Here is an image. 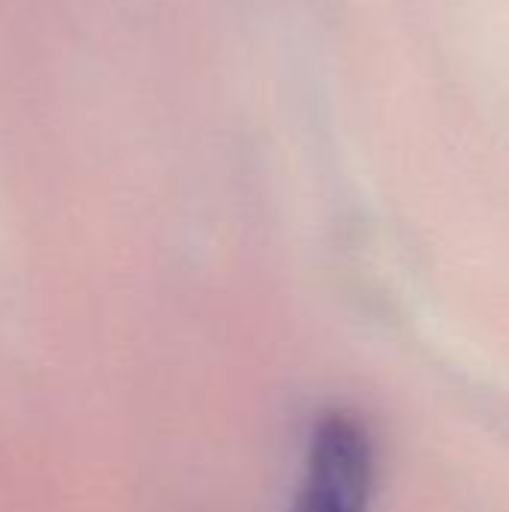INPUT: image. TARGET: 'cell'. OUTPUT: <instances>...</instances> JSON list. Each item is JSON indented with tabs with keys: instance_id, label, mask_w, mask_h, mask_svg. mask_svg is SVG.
<instances>
[{
	"instance_id": "6da1fadb",
	"label": "cell",
	"mask_w": 509,
	"mask_h": 512,
	"mask_svg": "<svg viewBox=\"0 0 509 512\" xmlns=\"http://www.w3.org/2000/svg\"><path fill=\"white\" fill-rule=\"evenodd\" d=\"M375 489V444L348 414H327L309 441L291 512H366Z\"/></svg>"
}]
</instances>
